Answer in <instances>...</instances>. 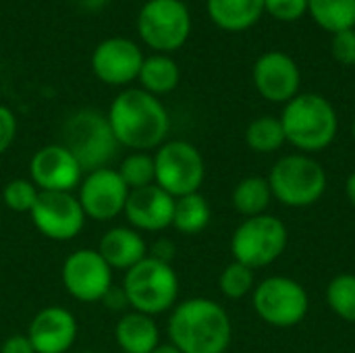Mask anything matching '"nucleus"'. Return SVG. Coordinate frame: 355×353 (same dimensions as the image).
I'll use <instances>...</instances> for the list:
<instances>
[{"mask_svg":"<svg viewBox=\"0 0 355 353\" xmlns=\"http://www.w3.org/2000/svg\"><path fill=\"white\" fill-rule=\"evenodd\" d=\"M144 54L137 44L127 37H108L100 42L92 54L94 75L108 85H127L139 77Z\"/></svg>","mask_w":355,"mask_h":353,"instance_id":"nucleus-15","label":"nucleus"},{"mask_svg":"<svg viewBox=\"0 0 355 353\" xmlns=\"http://www.w3.org/2000/svg\"><path fill=\"white\" fill-rule=\"evenodd\" d=\"M150 256L156 258V260H162V262H168V264H171V260H173V256H175V246H173V241H168V239L156 241V243L152 246Z\"/></svg>","mask_w":355,"mask_h":353,"instance_id":"nucleus-35","label":"nucleus"},{"mask_svg":"<svg viewBox=\"0 0 355 353\" xmlns=\"http://www.w3.org/2000/svg\"><path fill=\"white\" fill-rule=\"evenodd\" d=\"M0 353H35L27 335H10L0 345Z\"/></svg>","mask_w":355,"mask_h":353,"instance_id":"nucleus-34","label":"nucleus"},{"mask_svg":"<svg viewBox=\"0 0 355 353\" xmlns=\"http://www.w3.org/2000/svg\"><path fill=\"white\" fill-rule=\"evenodd\" d=\"M152 353H181L173 343H160Z\"/></svg>","mask_w":355,"mask_h":353,"instance_id":"nucleus-38","label":"nucleus"},{"mask_svg":"<svg viewBox=\"0 0 355 353\" xmlns=\"http://www.w3.org/2000/svg\"><path fill=\"white\" fill-rule=\"evenodd\" d=\"M333 56L341 64H355V29L333 33Z\"/></svg>","mask_w":355,"mask_h":353,"instance_id":"nucleus-32","label":"nucleus"},{"mask_svg":"<svg viewBox=\"0 0 355 353\" xmlns=\"http://www.w3.org/2000/svg\"><path fill=\"white\" fill-rule=\"evenodd\" d=\"M352 135H354V141H355V121H354V127H352Z\"/></svg>","mask_w":355,"mask_h":353,"instance_id":"nucleus-39","label":"nucleus"},{"mask_svg":"<svg viewBox=\"0 0 355 353\" xmlns=\"http://www.w3.org/2000/svg\"><path fill=\"white\" fill-rule=\"evenodd\" d=\"M137 79L141 81V89L158 98L162 94L173 92L179 85L181 71L179 64L166 54H154L150 58H144Z\"/></svg>","mask_w":355,"mask_h":353,"instance_id":"nucleus-22","label":"nucleus"},{"mask_svg":"<svg viewBox=\"0 0 355 353\" xmlns=\"http://www.w3.org/2000/svg\"><path fill=\"white\" fill-rule=\"evenodd\" d=\"M256 314L270 327L291 329L304 322L310 310L308 291L289 277H268L254 287Z\"/></svg>","mask_w":355,"mask_h":353,"instance_id":"nucleus-9","label":"nucleus"},{"mask_svg":"<svg viewBox=\"0 0 355 353\" xmlns=\"http://www.w3.org/2000/svg\"><path fill=\"white\" fill-rule=\"evenodd\" d=\"M308 12L331 33L355 27V0H308Z\"/></svg>","mask_w":355,"mask_h":353,"instance_id":"nucleus-25","label":"nucleus"},{"mask_svg":"<svg viewBox=\"0 0 355 353\" xmlns=\"http://www.w3.org/2000/svg\"><path fill=\"white\" fill-rule=\"evenodd\" d=\"M264 10L279 21H295L308 12V0H264Z\"/></svg>","mask_w":355,"mask_h":353,"instance_id":"nucleus-31","label":"nucleus"},{"mask_svg":"<svg viewBox=\"0 0 355 353\" xmlns=\"http://www.w3.org/2000/svg\"><path fill=\"white\" fill-rule=\"evenodd\" d=\"M98 2H104V0H98Z\"/></svg>","mask_w":355,"mask_h":353,"instance_id":"nucleus-41","label":"nucleus"},{"mask_svg":"<svg viewBox=\"0 0 355 353\" xmlns=\"http://www.w3.org/2000/svg\"><path fill=\"white\" fill-rule=\"evenodd\" d=\"M112 268L100 256L98 250L83 248L71 252L60 268V281L64 291L83 304L102 302L112 289Z\"/></svg>","mask_w":355,"mask_h":353,"instance_id":"nucleus-11","label":"nucleus"},{"mask_svg":"<svg viewBox=\"0 0 355 353\" xmlns=\"http://www.w3.org/2000/svg\"><path fill=\"white\" fill-rule=\"evenodd\" d=\"M168 343L181 353H227L233 325L227 310L208 300L191 298L177 304L168 318Z\"/></svg>","mask_w":355,"mask_h":353,"instance_id":"nucleus-2","label":"nucleus"},{"mask_svg":"<svg viewBox=\"0 0 355 353\" xmlns=\"http://www.w3.org/2000/svg\"><path fill=\"white\" fill-rule=\"evenodd\" d=\"M141 40L158 50H179L191 31V17L183 0H148L137 17Z\"/></svg>","mask_w":355,"mask_h":353,"instance_id":"nucleus-10","label":"nucleus"},{"mask_svg":"<svg viewBox=\"0 0 355 353\" xmlns=\"http://www.w3.org/2000/svg\"><path fill=\"white\" fill-rule=\"evenodd\" d=\"M33 227L52 241H71L85 227L83 208L73 193L42 191L33 210L29 212Z\"/></svg>","mask_w":355,"mask_h":353,"instance_id":"nucleus-13","label":"nucleus"},{"mask_svg":"<svg viewBox=\"0 0 355 353\" xmlns=\"http://www.w3.org/2000/svg\"><path fill=\"white\" fill-rule=\"evenodd\" d=\"M106 119L116 144L133 152L158 150L171 129V117L164 104L137 87L121 92L112 100Z\"/></svg>","mask_w":355,"mask_h":353,"instance_id":"nucleus-1","label":"nucleus"},{"mask_svg":"<svg viewBox=\"0 0 355 353\" xmlns=\"http://www.w3.org/2000/svg\"><path fill=\"white\" fill-rule=\"evenodd\" d=\"M289 241L287 227L281 218L260 214L245 218L231 237V252L235 262L250 266L252 270L264 268L277 262Z\"/></svg>","mask_w":355,"mask_h":353,"instance_id":"nucleus-8","label":"nucleus"},{"mask_svg":"<svg viewBox=\"0 0 355 353\" xmlns=\"http://www.w3.org/2000/svg\"><path fill=\"white\" fill-rule=\"evenodd\" d=\"M302 73L297 62L279 50L262 54L254 64V85L268 102H289L297 96Z\"/></svg>","mask_w":355,"mask_h":353,"instance_id":"nucleus-16","label":"nucleus"},{"mask_svg":"<svg viewBox=\"0 0 355 353\" xmlns=\"http://www.w3.org/2000/svg\"><path fill=\"white\" fill-rule=\"evenodd\" d=\"M285 139L302 152H320L333 144L339 129L337 110L320 94H297L281 114Z\"/></svg>","mask_w":355,"mask_h":353,"instance_id":"nucleus-3","label":"nucleus"},{"mask_svg":"<svg viewBox=\"0 0 355 353\" xmlns=\"http://www.w3.org/2000/svg\"><path fill=\"white\" fill-rule=\"evenodd\" d=\"M156 185L175 200L198 193L206 179V162L202 152L183 139L164 141L154 152Z\"/></svg>","mask_w":355,"mask_h":353,"instance_id":"nucleus-7","label":"nucleus"},{"mask_svg":"<svg viewBox=\"0 0 355 353\" xmlns=\"http://www.w3.org/2000/svg\"><path fill=\"white\" fill-rule=\"evenodd\" d=\"M40 189L31 179H10L2 189V202L8 210L19 214H29L40 198Z\"/></svg>","mask_w":355,"mask_h":353,"instance_id":"nucleus-30","label":"nucleus"},{"mask_svg":"<svg viewBox=\"0 0 355 353\" xmlns=\"http://www.w3.org/2000/svg\"><path fill=\"white\" fill-rule=\"evenodd\" d=\"M98 252L112 270H123V273H127L129 268H133L135 264H139L144 258L150 256L144 235L131 229L129 225L108 229L100 239Z\"/></svg>","mask_w":355,"mask_h":353,"instance_id":"nucleus-19","label":"nucleus"},{"mask_svg":"<svg viewBox=\"0 0 355 353\" xmlns=\"http://www.w3.org/2000/svg\"><path fill=\"white\" fill-rule=\"evenodd\" d=\"M119 175L125 181V185L131 189L148 187L154 185L156 181V171H154V156L148 152H131L127 154L121 164H119Z\"/></svg>","mask_w":355,"mask_h":353,"instance_id":"nucleus-27","label":"nucleus"},{"mask_svg":"<svg viewBox=\"0 0 355 353\" xmlns=\"http://www.w3.org/2000/svg\"><path fill=\"white\" fill-rule=\"evenodd\" d=\"M129 198V187L116 169L102 166L83 175L77 187V200L85 218L96 223H110L123 214Z\"/></svg>","mask_w":355,"mask_h":353,"instance_id":"nucleus-12","label":"nucleus"},{"mask_svg":"<svg viewBox=\"0 0 355 353\" xmlns=\"http://www.w3.org/2000/svg\"><path fill=\"white\" fill-rule=\"evenodd\" d=\"M175 198L160 189L156 183L131 189L125 204V221L139 233H160L173 227Z\"/></svg>","mask_w":355,"mask_h":353,"instance_id":"nucleus-17","label":"nucleus"},{"mask_svg":"<svg viewBox=\"0 0 355 353\" xmlns=\"http://www.w3.org/2000/svg\"><path fill=\"white\" fill-rule=\"evenodd\" d=\"M210 19L225 31H245L264 12V0H208Z\"/></svg>","mask_w":355,"mask_h":353,"instance_id":"nucleus-21","label":"nucleus"},{"mask_svg":"<svg viewBox=\"0 0 355 353\" xmlns=\"http://www.w3.org/2000/svg\"><path fill=\"white\" fill-rule=\"evenodd\" d=\"M81 353H96V352H81Z\"/></svg>","mask_w":355,"mask_h":353,"instance_id":"nucleus-40","label":"nucleus"},{"mask_svg":"<svg viewBox=\"0 0 355 353\" xmlns=\"http://www.w3.org/2000/svg\"><path fill=\"white\" fill-rule=\"evenodd\" d=\"M77 318L71 310L48 306L31 318L25 335L35 353H67L77 339Z\"/></svg>","mask_w":355,"mask_h":353,"instance_id":"nucleus-18","label":"nucleus"},{"mask_svg":"<svg viewBox=\"0 0 355 353\" xmlns=\"http://www.w3.org/2000/svg\"><path fill=\"white\" fill-rule=\"evenodd\" d=\"M17 137V119L10 108L0 104V156L12 146Z\"/></svg>","mask_w":355,"mask_h":353,"instance_id":"nucleus-33","label":"nucleus"},{"mask_svg":"<svg viewBox=\"0 0 355 353\" xmlns=\"http://www.w3.org/2000/svg\"><path fill=\"white\" fill-rule=\"evenodd\" d=\"M285 131L281 119L275 117H260L254 119L245 129V144L258 154L277 152L285 144Z\"/></svg>","mask_w":355,"mask_h":353,"instance_id":"nucleus-26","label":"nucleus"},{"mask_svg":"<svg viewBox=\"0 0 355 353\" xmlns=\"http://www.w3.org/2000/svg\"><path fill=\"white\" fill-rule=\"evenodd\" d=\"M102 304H106L110 310H121V308L129 306V304H127V298H125V293H123V287L116 291V298H114V287H112V289L104 295Z\"/></svg>","mask_w":355,"mask_h":353,"instance_id":"nucleus-36","label":"nucleus"},{"mask_svg":"<svg viewBox=\"0 0 355 353\" xmlns=\"http://www.w3.org/2000/svg\"><path fill=\"white\" fill-rule=\"evenodd\" d=\"M256 287L254 270L241 262H231L218 277V289L229 300H241Z\"/></svg>","mask_w":355,"mask_h":353,"instance_id":"nucleus-29","label":"nucleus"},{"mask_svg":"<svg viewBox=\"0 0 355 353\" xmlns=\"http://www.w3.org/2000/svg\"><path fill=\"white\" fill-rule=\"evenodd\" d=\"M62 137V146L79 160L85 173L106 166L119 146L108 119L89 108L75 112L67 121Z\"/></svg>","mask_w":355,"mask_h":353,"instance_id":"nucleus-6","label":"nucleus"},{"mask_svg":"<svg viewBox=\"0 0 355 353\" xmlns=\"http://www.w3.org/2000/svg\"><path fill=\"white\" fill-rule=\"evenodd\" d=\"M270 200H272V191H270L268 179H264V177H245V179H241L235 185L233 196H231L233 208L239 214L248 216V218L264 214Z\"/></svg>","mask_w":355,"mask_h":353,"instance_id":"nucleus-24","label":"nucleus"},{"mask_svg":"<svg viewBox=\"0 0 355 353\" xmlns=\"http://www.w3.org/2000/svg\"><path fill=\"white\" fill-rule=\"evenodd\" d=\"M114 341L123 353H152L160 345V329L152 316L131 310L119 318Z\"/></svg>","mask_w":355,"mask_h":353,"instance_id":"nucleus-20","label":"nucleus"},{"mask_svg":"<svg viewBox=\"0 0 355 353\" xmlns=\"http://www.w3.org/2000/svg\"><path fill=\"white\" fill-rule=\"evenodd\" d=\"M272 198L287 208H308L327 191V173L322 164L308 154L283 156L268 175Z\"/></svg>","mask_w":355,"mask_h":353,"instance_id":"nucleus-5","label":"nucleus"},{"mask_svg":"<svg viewBox=\"0 0 355 353\" xmlns=\"http://www.w3.org/2000/svg\"><path fill=\"white\" fill-rule=\"evenodd\" d=\"M327 302L341 320L355 325V275H337L327 287Z\"/></svg>","mask_w":355,"mask_h":353,"instance_id":"nucleus-28","label":"nucleus"},{"mask_svg":"<svg viewBox=\"0 0 355 353\" xmlns=\"http://www.w3.org/2000/svg\"><path fill=\"white\" fill-rule=\"evenodd\" d=\"M83 175L85 171L81 169L79 160L62 144H48L29 160V179L40 191L73 193Z\"/></svg>","mask_w":355,"mask_h":353,"instance_id":"nucleus-14","label":"nucleus"},{"mask_svg":"<svg viewBox=\"0 0 355 353\" xmlns=\"http://www.w3.org/2000/svg\"><path fill=\"white\" fill-rule=\"evenodd\" d=\"M212 210L208 200L198 191L175 200V212H173V227L183 235H198L202 233L210 223Z\"/></svg>","mask_w":355,"mask_h":353,"instance_id":"nucleus-23","label":"nucleus"},{"mask_svg":"<svg viewBox=\"0 0 355 353\" xmlns=\"http://www.w3.org/2000/svg\"><path fill=\"white\" fill-rule=\"evenodd\" d=\"M345 196H347L349 204L355 208V171L347 177V181H345Z\"/></svg>","mask_w":355,"mask_h":353,"instance_id":"nucleus-37","label":"nucleus"},{"mask_svg":"<svg viewBox=\"0 0 355 353\" xmlns=\"http://www.w3.org/2000/svg\"><path fill=\"white\" fill-rule=\"evenodd\" d=\"M121 287L129 308L152 318L173 310L179 300V277L175 268L152 256L129 268Z\"/></svg>","mask_w":355,"mask_h":353,"instance_id":"nucleus-4","label":"nucleus"}]
</instances>
